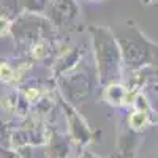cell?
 <instances>
[{"label": "cell", "mask_w": 158, "mask_h": 158, "mask_svg": "<svg viewBox=\"0 0 158 158\" xmlns=\"http://www.w3.org/2000/svg\"><path fill=\"white\" fill-rule=\"evenodd\" d=\"M90 33L94 35L100 77L103 82H112L118 76V67H120V51L117 41L112 33L103 27H90Z\"/></svg>", "instance_id": "1"}, {"label": "cell", "mask_w": 158, "mask_h": 158, "mask_svg": "<svg viewBox=\"0 0 158 158\" xmlns=\"http://www.w3.org/2000/svg\"><path fill=\"white\" fill-rule=\"evenodd\" d=\"M115 41L125 63L131 68L150 63L155 57V44L147 41L146 36L136 29L130 27L128 32L115 38Z\"/></svg>", "instance_id": "2"}, {"label": "cell", "mask_w": 158, "mask_h": 158, "mask_svg": "<svg viewBox=\"0 0 158 158\" xmlns=\"http://www.w3.org/2000/svg\"><path fill=\"white\" fill-rule=\"evenodd\" d=\"M77 13V8L73 0H56L54 6H52V16L54 21L62 25L65 22H70Z\"/></svg>", "instance_id": "3"}, {"label": "cell", "mask_w": 158, "mask_h": 158, "mask_svg": "<svg viewBox=\"0 0 158 158\" xmlns=\"http://www.w3.org/2000/svg\"><path fill=\"white\" fill-rule=\"evenodd\" d=\"M106 97L111 103H122V100L125 98V90L122 85H111L106 92Z\"/></svg>", "instance_id": "4"}, {"label": "cell", "mask_w": 158, "mask_h": 158, "mask_svg": "<svg viewBox=\"0 0 158 158\" xmlns=\"http://www.w3.org/2000/svg\"><path fill=\"white\" fill-rule=\"evenodd\" d=\"M146 122H147V114L144 111H136L130 117V125L133 128H142L146 125Z\"/></svg>", "instance_id": "5"}, {"label": "cell", "mask_w": 158, "mask_h": 158, "mask_svg": "<svg viewBox=\"0 0 158 158\" xmlns=\"http://www.w3.org/2000/svg\"><path fill=\"white\" fill-rule=\"evenodd\" d=\"M24 5L30 11H41L46 5V0H24Z\"/></svg>", "instance_id": "6"}, {"label": "cell", "mask_w": 158, "mask_h": 158, "mask_svg": "<svg viewBox=\"0 0 158 158\" xmlns=\"http://www.w3.org/2000/svg\"><path fill=\"white\" fill-rule=\"evenodd\" d=\"M13 77H15V73H13L11 67H8L6 63L0 65V79H2V81H5V82H8V81H11Z\"/></svg>", "instance_id": "7"}, {"label": "cell", "mask_w": 158, "mask_h": 158, "mask_svg": "<svg viewBox=\"0 0 158 158\" xmlns=\"http://www.w3.org/2000/svg\"><path fill=\"white\" fill-rule=\"evenodd\" d=\"M48 52H49V48H48L44 43H38V44H35V48H33V56H35L36 59L44 57Z\"/></svg>", "instance_id": "8"}, {"label": "cell", "mask_w": 158, "mask_h": 158, "mask_svg": "<svg viewBox=\"0 0 158 158\" xmlns=\"http://www.w3.org/2000/svg\"><path fill=\"white\" fill-rule=\"evenodd\" d=\"M8 30H10V22H8V19L0 18V36H2L3 33H6Z\"/></svg>", "instance_id": "9"}, {"label": "cell", "mask_w": 158, "mask_h": 158, "mask_svg": "<svg viewBox=\"0 0 158 158\" xmlns=\"http://www.w3.org/2000/svg\"><path fill=\"white\" fill-rule=\"evenodd\" d=\"M25 97H27L29 101H36L38 100V92L35 89H29L27 92H25Z\"/></svg>", "instance_id": "10"}]
</instances>
